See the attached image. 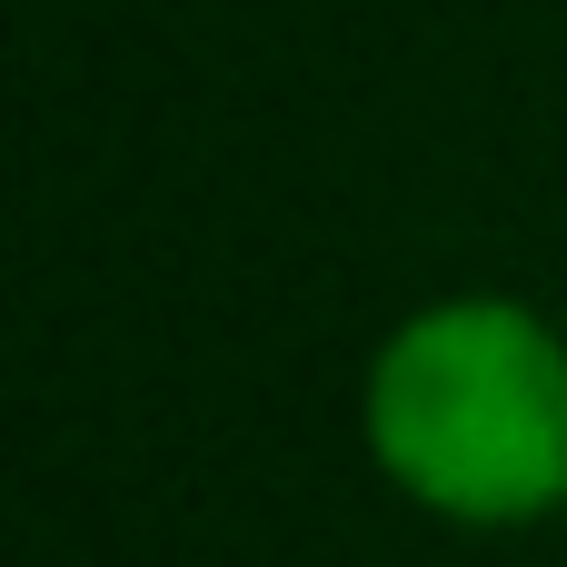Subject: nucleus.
Listing matches in <instances>:
<instances>
[{
	"mask_svg": "<svg viewBox=\"0 0 567 567\" xmlns=\"http://www.w3.org/2000/svg\"><path fill=\"white\" fill-rule=\"evenodd\" d=\"M369 478L468 538L567 518V329L518 289L399 309L359 369Z\"/></svg>",
	"mask_w": 567,
	"mask_h": 567,
	"instance_id": "obj_1",
	"label": "nucleus"
}]
</instances>
